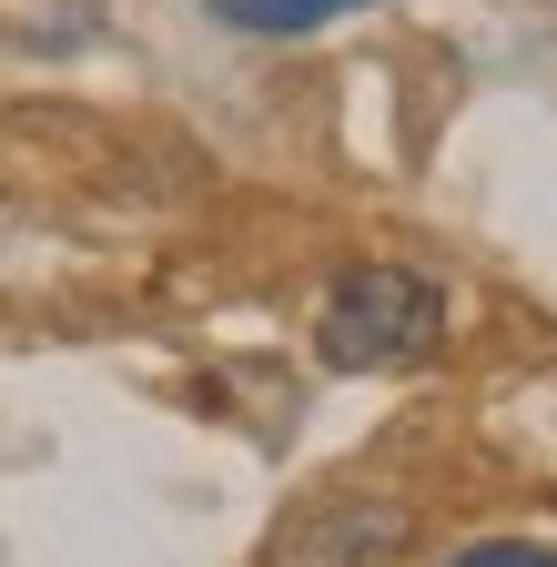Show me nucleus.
I'll return each instance as SVG.
<instances>
[{
	"mask_svg": "<svg viewBox=\"0 0 557 567\" xmlns=\"http://www.w3.org/2000/svg\"><path fill=\"white\" fill-rule=\"evenodd\" d=\"M436 334H446V284L415 274V264H355V274L324 295V315H314L324 375L415 365V354H436Z\"/></svg>",
	"mask_w": 557,
	"mask_h": 567,
	"instance_id": "nucleus-1",
	"label": "nucleus"
},
{
	"mask_svg": "<svg viewBox=\"0 0 557 567\" xmlns=\"http://www.w3.org/2000/svg\"><path fill=\"white\" fill-rule=\"evenodd\" d=\"M203 11L234 21V31H264V41H295V31H324V21L375 11V0H203Z\"/></svg>",
	"mask_w": 557,
	"mask_h": 567,
	"instance_id": "nucleus-3",
	"label": "nucleus"
},
{
	"mask_svg": "<svg viewBox=\"0 0 557 567\" xmlns=\"http://www.w3.org/2000/svg\"><path fill=\"white\" fill-rule=\"evenodd\" d=\"M405 537H415V517L395 507V496H324V507L285 517L274 567H395Z\"/></svg>",
	"mask_w": 557,
	"mask_h": 567,
	"instance_id": "nucleus-2",
	"label": "nucleus"
},
{
	"mask_svg": "<svg viewBox=\"0 0 557 567\" xmlns=\"http://www.w3.org/2000/svg\"><path fill=\"white\" fill-rule=\"evenodd\" d=\"M446 567H557V547H537V537H476V547H456Z\"/></svg>",
	"mask_w": 557,
	"mask_h": 567,
	"instance_id": "nucleus-4",
	"label": "nucleus"
}]
</instances>
